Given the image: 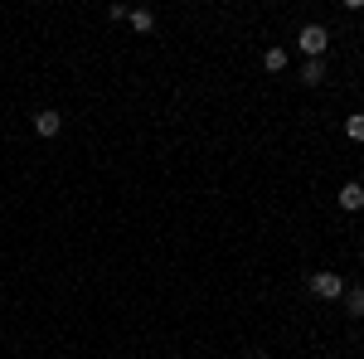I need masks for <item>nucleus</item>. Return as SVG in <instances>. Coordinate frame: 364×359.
<instances>
[{
  "label": "nucleus",
  "instance_id": "f257e3e1",
  "mask_svg": "<svg viewBox=\"0 0 364 359\" xmlns=\"http://www.w3.org/2000/svg\"><path fill=\"white\" fill-rule=\"evenodd\" d=\"M306 291H311V296H321V301H336V296H345V277H340V272H311L306 277Z\"/></svg>",
  "mask_w": 364,
  "mask_h": 359
},
{
  "label": "nucleus",
  "instance_id": "f03ea898",
  "mask_svg": "<svg viewBox=\"0 0 364 359\" xmlns=\"http://www.w3.org/2000/svg\"><path fill=\"white\" fill-rule=\"evenodd\" d=\"M296 44H301V54H306V58H321V54H326V44H331V34H326V25H301Z\"/></svg>",
  "mask_w": 364,
  "mask_h": 359
},
{
  "label": "nucleus",
  "instance_id": "7ed1b4c3",
  "mask_svg": "<svg viewBox=\"0 0 364 359\" xmlns=\"http://www.w3.org/2000/svg\"><path fill=\"white\" fill-rule=\"evenodd\" d=\"M34 132H39V136H58V132H63V117H58V112H34Z\"/></svg>",
  "mask_w": 364,
  "mask_h": 359
},
{
  "label": "nucleus",
  "instance_id": "20e7f679",
  "mask_svg": "<svg viewBox=\"0 0 364 359\" xmlns=\"http://www.w3.org/2000/svg\"><path fill=\"white\" fill-rule=\"evenodd\" d=\"M340 209H350V214H355V209H364V185H355V180H350V185H340Z\"/></svg>",
  "mask_w": 364,
  "mask_h": 359
},
{
  "label": "nucleus",
  "instance_id": "39448f33",
  "mask_svg": "<svg viewBox=\"0 0 364 359\" xmlns=\"http://www.w3.org/2000/svg\"><path fill=\"white\" fill-rule=\"evenodd\" d=\"M321 78H326V63H321V58H306V68H301V83H321Z\"/></svg>",
  "mask_w": 364,
  "mask_h": 359
},
{
  "label": "nucleus",
  "instance_id": "423d86ee",
  "mask_svg": "<svg viewBox=\"0 0 364 359\" xmlns=\"http://www.w3.org/2000/svg\"><path fill=\"white\" fill-rule=\"evenodd\" d=\"M262 68H267V73H282V68H287V49H267V54H262Z\"/></svg>",
  "mask_w": 364,
  "mask_h": 359
},
{
  "label": "nucleus",
  "instance_id": "0eeeda50",
  "mask_svg": "<svg viewBox=\"0 0 364 359\" xmlns=\"http://www.w3.org/2000/svg\"><path fill=\"white\" fill-rule=\"evenodd\" d=\"M127 20H132V25H136L141 34H151V29H156V15H151V10H132Z\"/></svg>",
  "mask_w": 364,
  "mask_h": 359
},
{
  "label": "nucleus",
  "instance_id": "6e6552de",
  "mask_svg": "<svg viewBox=\"0 0 364 359\" xmlns=\"http://www.w3.org/2000/svg\"><path fill=\"white\" fill-rule=\"evenodd\" d=\"M345 306H350V316H364V286H350L345 291Z\"/></svg>",
  "mask_w": 364,
  "mask_h": 359
},
{
  "label": "nucleus",
  "instance_id": "1a4fd4ad",
  "mask_svg": "<svg viewBox=\"0 0 364 359\" xmlns=\"http://www.w3.org/2000/svg\"><path fill=\"white\" fill-rule=\"evenodd\" d=\"M345 136H350V141H364V117H350V122H345Z\"/></svg>",
  "mask_w": 364,
  "mask_h": 359
},
{
  "label": "nucleus",
  "instance_id": "9d476101",
  "mask_svg": "<svg viewBox=\"0 0 364 359\" xmlns=\"http://www.w3.org/2000/svg\"><path fill=\"white\" fill-rule=\"evenodd\" d=\"M248 359H267V355H248Z\"/></svg>",
  "mask_w": 364,
  "mask_h": 359
}]
</instances>
